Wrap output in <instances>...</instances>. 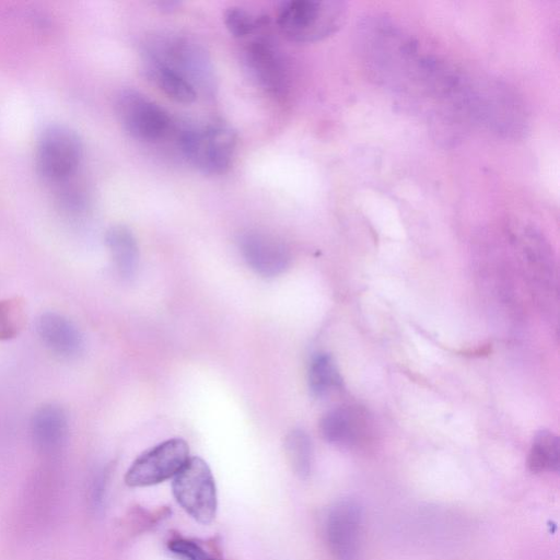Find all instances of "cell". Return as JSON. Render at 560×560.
<instances>
[{
    "label": "cell",
    "instance_id": "obj_11",
    "mask_svg": "<svg viewBox=\"0 0 560 560\" xmlns=\"http://www.w3.org/2000/svg\"><path fill=\"white\" fill-rule=\"evenodd\" d=\"M237 245L246 264L262 277H276L287 270L291 255L287 245L272 234L247 230L240 234Z\"/></svg>",
    "mask_w": 560,
    "mask_h": 560
},
{
    "label": "cell",
    "instance_id": "obj_17",
    "mask_svg": "<svg viewBox=\"0 0 560 560\" xmlns=\"http://www.w3.org/2000/svg\"><path fill=\"white\" fill-rule=\"evenodd\" d=\"M560 463L559 440L544 430L536 434L529 450L527 465L533 472L557 471Z\"/></svg>",
    "mask_w": 560,
    "mask_h": 560
},
{
    "label": "cell",
    "instance_id": "obj_7",
    "mask_svg": "<svg viewBox=\"0 0 560 560\" xmlns=\"http://www.w3.org/2000/svg\"><path fill=\"white\" fill-rule=\"evenodd\" d=\"M115 110L122 128L140 141H159L171 128L167 113L137 90H121L115 100Z\"/></svg>",
    "mask_w": 560,
    "mask_h": 560
},
{
    "label": "cell",
    "instance_id": "obj_20",
    "mask_svg": "<svg viewBox=\"0 0 560 560\" xmlns=\"http://www.w3.org/2000/svg\"><path fill=\"white\" fill-rule=\"evenodd\" d=\"M25 302L21 296L0 300V341L15 338L25 325Z\"/></svg>",
    "mask_w": 560,
    "mask_h": 560
},
{
    "label": "cell",
    "instance_id": "obj_22",
    "mask_svg": "<svg viewBox=\"0 0 560 560\" xmlns=\"http://www.w3.org/2000/svg\"><path fill=\"white\" fill-rule=\"evenodd\" d=\"M168 549L184 560H217L200 544L183 537L170 540Z\"/></svg>",
    "mask_w": 560,
    "mask_h": 560
},
{
    "label": "cell",
    "instance_id": "obj_6",
    "mask_svg": "<svg viewBox=\"0 0 560 560\" xmlns=\"http://www.w3.org/2000/svg\"><path fill=\"white\" fill-rule=\"evenodd\" d=\"M81 156V140L69 127L50 125L42 131L36 147V164L46 179H67L78 168Z\"/></svg>",
    "mask_w": 560,
    "mask_h": 560
},
{
    "label": "cell",
    "instance_id": "obj_3",
    "mask_svg": "<svg viewBox=\"0 0 560 560\" xmlns=\"http://www.w3.org/2000/svg\"><path fill=\"white\" fill-rule=\"evenodd\" d=\"M143 60L163 65L189 81L196 91L214 88L213 67L209 56L196 43L178 36L154 37L144 45Z\"/></svg>",
    "mask_w": 560,
    "mask_h": 560
},
{
    "label": "cell",
    "instance_id": "obj_10",
    "mask_svg": "<svg viewBox=\"0 0 560 560\" xmlns=\"http://www.w3.org/2000/svg\"><path fill=\"white\" fill-rule=\"evenodd\" d=\"M362 527L360 505L345 499L334 504L325 521V536L337 560H357Z\"/></svg>",
    "mask_w": 560,
    "mask_h": 560
},
{
    "label": "cell",
    "instance_id": "obj_18",
    "mask_svg": "<svg viewBox=\"0 0 560 560\" xmlns=\"http://www.w3.org/2000/svg\"><path fill=\"white\" fill-rule=\"evenodd\" d=\"M308 385L317 397L326 396L341 386V376L330 354L319 353L312 360Z\"/></svg>",
    "mask_w": 560,
    "mask_h": 560
},
{
    "label": "cell",
    "instance_id": "obj_19",
    "mask_svg": "<svg viewBox=\"0 0 560 560\" xmlns=\"http://www.w3.org/2000/svg\"><path fill=\"white\" fill-rule=\"evenodd\" d=\"M284 452L293 472L301 479H306L313 465L312 441L306 432L292 430L284 440Z\"/></svg>",
    "mask_w": 560,
    "mask_h": 560
},
{
    "label": "cell",
    "instance_id": "obj_12",
    "mask_svg": "<svg viewBox=\"0 0 560 560\" xmlns=\"http://www.w3.org/2000/svg\"><path fill=\"white\" fill-rule=\"evenodd\" d=\"M31 435L36 451L44 456H55L63 448L68 438V417L55 402L35 409L31 419Z\"/></svg>",
    "mask_w": 560,
    "mask_h": 560
},
{
    "label": "cell",
    "instance_id": "obj_2",
    "mask_svg": "<svg viewBox=\"0 0 560 560\" xmlns=\"http://www.w3.org/2000/svg\"><path fill=\"white\" fill-rule=\"evenodd\" d=\"M347 7L336 0L283 1L277 14L282 34L296 43H311L334 34L345 22Z\"/></svg>",
    "mask_w": 560,
    "mask_h": 560
},
{
    "label": "cell",
    "instance_id": "obj_21",
    "mask_svg": "<svg viewBox=\"0 0 560 560\" xmlns=\"http://www.w3.org/2000/svg\"><path fill=\"white\" fill-rule=\"evenodd\" d=\"M224 24L235 38H246L264 24V19L255 16L241 7H231L224 12Z\"/></svg>",
    "mask_w": 560,
    "mask_h": 560
},
{
    "label": "cell",
    "instance_id": "obj_8",
    "mask_svg": "<svg viewBox=\"0 0 560 560\" xmlns=\"http://www.w3.org/2000/svg\"><path fill=\"white\" fill-rule=\"evenodd\" d=\"M189 459V447L185 440H166L137 457L125 475L129 487H149L173 479Z\"/></svg>",
    "mask_w": 560,
    "mask_h": 560
},
{
    "label": "cell",
    "instance_id": "obj_1",
    "mask_svg": "<svg viewBox=\"0 0 560 560\" xmlns=\"http://www.w3.org/2000/svg\"><path fill=\"white\" fill-rule=\"evenodd\" d=\"M364 62L385 85L459 109L472 75L446 60L386 16L359 26Z\"/></svg>",
    "mask_w": 560,
    "mask_h": 560
},
{
    "label": "cell",
    "instance_id": "obj_9",
    "mask_svg": "<svg viewBox=\"0 0 560 560\" xmlns=\"http://www.w3.org/2000/svg\"><path fill=\"white\" fill-rule=\"evenodd\" d=\"M245 71L264 91L283 96L288 90V72L284 60L273 45L264 37L250 40L242 51Z\"/></svg>",
    "mask_w": 560,
    "mask_h": 560
},
{
    "label": "cell",
    "instance_id": "obj_13",
    "mask_svg": "<svg viewBox=\"0 0 560 560\" xmlns=\"http://www.w3.org/2000/svg\"><path fill=\"white\" fill-rule=\"evenodd\" d=\"M36 332L43 345L54 354L70 359L83 349V336L66 316L56 312L42 313L36 322Z\"/></svg>",
    "mask_w": 560,
    "mask_h": 560
},
{
    "label": "cell",
    "instance_id": "obj_14",
    "mask_svg": "<svg viewBox=\"0 0 560 560\" xmlns=\"http://www.w3.org/2000/svg\"><path fill=\"white\" fill-rule=\"evenodd\" d=\"M368 428V416L359 407H338L327 411L319 421L325 441L349 446L357 443Z\"/></svg>",
    "mask_w": 560,
    "mask_h": 560
},
{
    "label": "cell",
    "instance_id": "obj_4",
    "mask_svg": "<svg viewBox=\"0 0 560 560\" xmlns=\"http://www.w3.org/2000/svg\"><path fill=\"white\" fill-rule=\"evenodd\" d=\"M179 147L187 161L207 175L224 174L231 166L235 133L223 126L194 127L179 135Z\"/></svg>",
    "mask_w": 560,
    "mask_h": 560
},
{
    "label": "cell",
    "instance_id": "obj_15",
    "mask_svg": "<svg viewBox=\"0 0 560 560\" xmlns=\"http://www.w3.org/2000/svg\"><path fill=\"white\" fill-rule=\"evenodd\" d=\"M105 244L117 273L126 280L132 278L138 268L139 248L130 229L121 224L110 226L105 234Z\"/></svg>",
    "mask_w": 560,
    "mask_h": 560
},
{
    "label": "cell",
    "instance_id": "obj_16",
    "mask_svg": "<svg viewBox=\"0 0 560 560\" xmlns=\"http://www.w3.org/2000/svg\"><path fill=\"white\" fill-rule=\"evenodd\" d=\"M144 71L154 84L177 103L190 104L197 97L194 85L174 70L155 62L144 61Z\"/></svg>",
    "mask_w": 560,
    "mask_h": 560
},
{
    "label": "cell",
    "instance_id": "obj_5",
    "mask_svg": "<svg viewBox=\"0 0 560 560\" xmlns=\"http://www.w3.org/2000/svg\"><path fill=\"white\" fill-rule=\"evenodd\" d=\"M173 495L196 522L207 525L217 515L218 493L209 465L200 457H189L172 482Z\"/></svg>",
    "mask_w": 560,
    "mask_h": 560
}]
</instances>
